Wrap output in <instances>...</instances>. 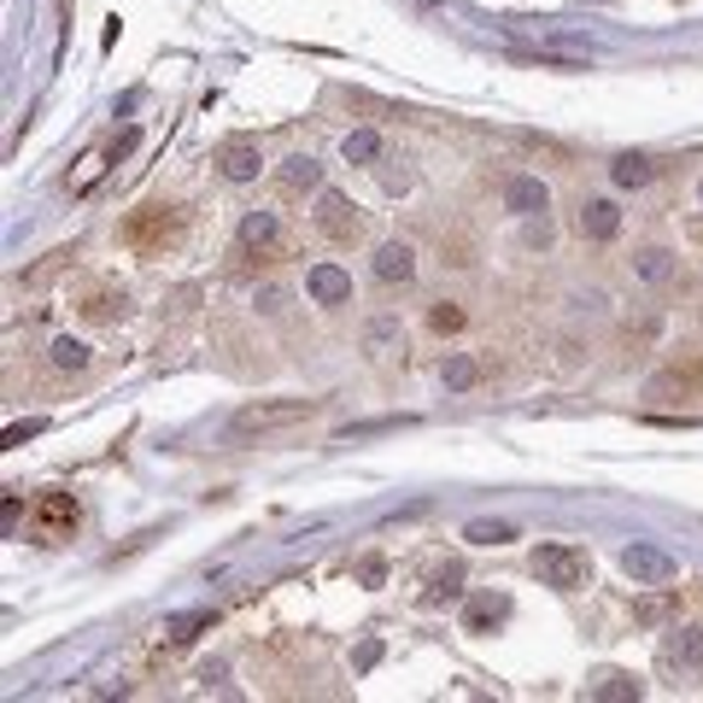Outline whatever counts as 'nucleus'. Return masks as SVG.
Listing matches in <instances>:
<instances>
[{
    "instance_id": "obj_1",
    "label": "nucleus",
    "mask_w": 703,
    "mask_h": 703,
    "mask_svg": "<svg viewBox=\"0 0 703 703\" xmlns=\"http://www.w3.org/2000/svg\"><path fill=\"white\" fill-rule=\"evenodd\" d=\"M182 241V212L177 205H135L124 217V247L141 252V259H159L165 247Z\"/></svg>"
},
{
    "instance_id": "obj_2",
    "label": "nucleus",
    "mask_w": 703,
    "mask_h": 703,
    "mask_svg": "<svg viewBox=\"0 0 703 703\" xmlns=\"http://www.w3.org/2000/svg\"><path fill=\"white\" fill-rule=\"evenodd\" d=\"M534 575L545 580V587H557V592H580L592 580V557L580 552V545H540Z\"/></svg>"
},
{
    "instance_id": "obj_3",
    "label": "nucleus",
    "mask_w": 703,
    "mask_h": 703,
    "mask_svg": "<svg viewBox=\"0 0 703 703\" xmlns=\"http://www.w3.org/2000/svg\"><path fill=\"white\" fill-rule=\"evenodd\" d=\"M317 417V399H259L247 410H235V434H270V428H294V422H311Z\"/></svg>"
},
{
    "instance_id": "obj_4",
    "label": "nucleus",
    "mask_w": 703,
    "mask_h": 703,
    "mask_svg": "<svg viewBox=\"0 0 703 703\" xmlns=\"http://www.w3.org/2000/svg\"><path fill=\"white\" fill-rule=\"evenodd\" d=\"M241 252H247V259H259V264L287 259V229H282V217H276V212H247V217H241Z\"/></svg>"
},
{
    "instance_id": "obj_5",
    "label": "nucleus",
    "mask_w": 703,
    "mask_h": 703,
    "mask_svg": "<svg viewBox=\"0 0 703 703\" xmlns=\"http://www.w3.org/2000/svg\"><path fill=\"white\" fill-rule=\"evenodd\" d=\"M703 393V347L680 352L668 370L650 375V399H698Z\"/></svg>"
},
{
    "instance_id": "obj_6",
    "label": "nucleus",
    "mask_w": 703,
    "mask_h": 703,
    "mask_svg": "<svg viewBox=\"0 0 703 703\" xmlns=\"http://www.w3.org/2000/svg\"><path fill=\"white\" fill-rule=\"evenodd\" d=\"M317 229L329 235L335 247H352L358 235H364V212L347 200V194H335V188H322L317 194Z\"/></svg>"
},
{
    "instance_id": "obj_7",
    "label": "nucleus",
    "mask_w": 703,
    "mask_h": 703,
    "mask_svg": "<svg viewBox=\"0 0 703 703\" xmlns=\"http://www.w3.org/2000/svg\"><path fill=\"white\" fill-rule=\"evenodd\" d=\"M30 534H36L42 545L71 540L77 534V499H71V492H42L36 510H30Z\"/></svg>"
},
{
    "instance_id": "obj_8",
    "label": "nucleus",
    "mask_w": 703,
    "mask_h": 703,
    "mask_svg": "<svg viewBox=\"0 0 703 703\" xmlns=\"http://www.w3.org/2000/svg\"><path fill=\"white\" fill-rule=\"evenodd\" d=\"M622 575L633 580V587H668V580L680 575V563L657 552V545H627L622 552Z\"/></svg>"
},
{
    "instance_id": "obj_9",
    "label": "nucleus",
    "mask_w": 703,
    "mask_h": 703,
    "mask_svg": "<svg viewBox=\"0 0 703 703\" xmlns=\"http://www.w3.org/2000/svg\"><path fill=\"white\" fill-rule=\"evenodd\" d=\"M510 622V598L504 592H475L469 604H463V633H492Z\"/></svg>"
},
{
    "instance_id": "obj_10",
    "label": "nucleus",
    "mask_w": 703,
    "mask_h": 703,
    "mask_svg": "<svg viewBox=\"0 0 703 703\" xmlns=\"http://www.w3.org/2000/svg\"><path fill=\"white\" fill-rule=\"evenodd\" d=\"M305 294H311L317 305H347L352 299V276L340 264H311L305 270Z\"/></svg>"
},
{
    "instance_id": "obj_11",
    "label": "nucleus",
    "mask_w": 703,
    "mask_h": 703,
    "mask_svg": "<svg viewBox=\"0 0 703 703\" xmlns=\"http://www.w3.org/2000/svg\"><path fill=\"white\" fill-rule=\"evenodd\" d=\"M259 165H264L259 141H241V135H235V141L217 147V170H223L229 182H252V177H259Z\"/></svg>"
},
{
    "instance_id": "obj_12",
    "label": "nucleus",
    "mask_w": 703,
    "mask_h": 703,
    "mask_svg": "<svg viewBox=\"0 0 703 703\" xmlns=\"http://www.w3.org/2000/svg\"><path fill=\"white\" fill-rule=\"evenodd\" d=\"M504 205L517 217H545V205H552V194H545L540 177H510L504 182Z\"/></svg>"
},
{
    "instance_id": "obj_13",
    "label": "nucleus",
    "mask_w": 703,
    "mask_h": 703,
    "mask_svg": "<svg viewBox=\"0 0 703 703\" xmlns=\"http://www.w3.org/2000/svg\"><path fill=\"white\" fill-rule=\"evenodd\" d=\"M410 276H417V252H410L405 241H387L382 252H375V282H387V287H405Z\"/></svg>"
},
{
    "instance_id": "obj_14",
    "label": "nucleus",
    "mask_w": 703,
    "mask_h": 703,
    "mask_svg": "<svg viewBox=\"0 0 703 703\" xmlns=\"http://www.w3.org/2000/svg\"><path fill=\"white\" fill-rule=\"evenodd\" d=\"M276 182H282V194H322V165L311 159V152H294Z\"/></svg>"
},
{
    "instance_id": "obj_15",
    "label": "nucleus",
    "mask_w": 703,
    "mask_h": 703,
    "mask_svg": "<svg viewBox=\"0 0 703 703\" xmlns=\"http://www.w3.org/2000/svg\"><path fill=\"white\" fill-rule=\"evenodd\" d=\"M575 229L587 235V241H610V235L622 229V212H615L610 200H587V205H580V217H575Z\"/></svg>"
},
{
    "instance_id": "obj_16",
    "label": "nucleus",
    "mask_w": 703,
    "mask_h": 703,
    "mask_svg": "<svg viewBox=\"0 0 703 703\" xmlns=\"http://www.w3.org/2000/svg\"><path fill=\"white\" fill-rule=\"evenodd\" d=\"M668 662L703 674V627H674V633H668Z\"/></svg>"
},
{
    "instance_id": "obj_17",
    "label": "nucleus",
    "mask_w": 703,
    "mask_h": 703,
    "mask_svg": "<svg viewBox=\"0 0 703 703\" xmlns=\"http://www.w3.org/2000/svg\"><path fill=\"white\" fill-rule=\"evenodd\" d=\"M124 311H129L124 287H117V294H112V287H94V294L82 299V317H89V322H117V317H124Z\"/></svg>"
},
{
    "instance_id": "obj_18",
    "label": "nucleus",
    "mask_w": 703,
    "mask_h": 703,
    "mask_svg": "<svg viewBox=\"0 0 703 703\" xmlns=\"http://www.w3.org/2000/svg\"><path fill=\"white\" fill-rule=\"evenodd\" d=\"M610 177H615V188H645L650 177H657V165H650L645 152H622V159H615V170H610Z\"/></svg>"
},
{
    "instance_id": "obj_19",
    "label": "nucleus",
    "mask_w": 703,
    "mask_h": 703,
    "mask_svg": "<svg viewBox=\"0 0 703 703\" xmlns=\"http://www.w3.org/2000/svg\"><path fill=\"white\" fill-rule=\"evenodd\" d=\"M370 352H375V358L405 352V335H399V322H393V317H375V322H370Z\"/></svg>"
},
{
    "instance_id": "obj_20",
    "label": "nucleus",
    "mask_w": 703,
    "mask_h": 703,
    "mask_svg": "<svg viewBox=\"0 0 703 703\" xmlns=\"http://www.w3.org/2000/svg\"><path fill=\"white\" fill-rule=\"evenodd\" d=\"M633 270H639L645 282H668V276H674V252H662V247H645L639 259H633Z\"/></svg>"
},
{
    "instance_id": "obj_21",
    "label": "nucleus",
    "mask_w": 703,
    "mask_h": 703,
    "mask_svg": "<svg viewBox=\"0 0 703 703\" xmlns=\"http://www.w3.org/2000/svg\"><path fill=\"white\" fill-rule=\"evenodd\" d=\"M340 152H347V165H370L375 152H382V135H375V129H352L347 141H340Z\"/></svg>"
},
{
    "instance_id": "obj_22",
    "label": "nucleus",
    "mask_w": 703,
    "mask_h": 703,
    "mask_svg": "<svg viewBox=\"0 0 703 703\" xmlns=\"http://www.w3.org/2000/svg\"><path fill=\"white\" fill-rule=\"evenodd\" d=\"M592 698L598 703H627V698H639V680H633V674H604L592 685Z\"/></svg>"
},
{
    "instance_id": "obj_23",
    "label": "nucleus",
    "mask_w": 703,
    "mask_h": 703,
    "mask_svg": "<svg viewBox=\"0 0 703 703\" xmlns=\"http://www.w3.org/2000/svg\"><path fill=\"white\" fill-rule=\"evenodd\" d=\"M440 375H445V387H457V393H463V387H475V382H481V364L457 352V358H445V370H440Z\"/></svg>"
},
{
    "instance_id": "obj_24",
    "label": "nucleus",
    "mask_w": 703,
    "mask_h": 703,
    "mask_svg": "<svg viewBox=\"0 0 703 703\" xmlns=\"http://www.w3.org/2000/svg\"><path fill=\"white\" fill-rule=\"evenodd\" d=\"M457 587H463V569H457V563H445V569L434 575V587H428V604H445V598H457Z\"/></svg>"
},
{
    "instance_id": "obj_25",
    "label": "nucleus",
    "mask_w": 703,
    "mask_h": 703,
    "mask_svg": "<svg viewBox=\"0 0 703 703\" xmlns=\"http://www.w3.org/2000/svg\"><path fill=\"white\" fill-rule=\"evenodd\" d=\"M82 364H89L82 340H54V370H82Z\"/></svg>"
},
{
    "instance_id": "obj_26",
    "label": "nucleus",
    "mask_w": 703,
    "mask_h": 703,
    "mask_svg": "<svg viewBox=\"0 0 703 703\" xmlns=\"http://www.w3.org/2000/svg\"><path fill=\"white\" fill-rule=\"evenodd\" d=\"M428 329H434V335H457V329H463V311L445 299V305H434V311H428Z\"/></svg>"
},
{
    "instance_id": "obj_27",
    "label": "nucleus",
    "mask_w": 703,
    "mask_h": 703,
    "mask_svg": "<svg viewBox=\"0 0 703 703\" xmlns=\"http://www.w3.org/2000/svg\"><path fill=\"white\" fill-rule=\"evenodd\" d=\"M469 540L475 545H504L510 540V522H469Z\"/></svg>"
},
{
    "instance_id": "obj_28",
    "label": "nucleus",
    "mask_w": 703,
    "mask_h": 703,
    "mask_svg": "<svg viewBox=\"0 0 703 703\" xmlns=\"http://www.w3.org/2000/svg\"><path fill=\"white\" fill-rule=\"evenodd\" d=\"M662 610H668V598H645V604H639V622H662Z\"/></svg>"
},
{
    "instance_id": "obj_29",
    "label": "nucleus",
    "mask_w": 703,
    "mask_h": 703,
    "mask_svg": "<svg viewBox=\"0 0 703 703\" xmlns=\"http://www.w3.org/2000/svg\"><path fill=\"white\" fill-rule=\"evenodd\" d=\"M30 434H42V422H24V428H7V445H24Z\"/></svg>"
},
{
    "instance_id": "obj_30",
    "label": "nucleus",
    "mask_w": 703,
    "mask_h": 703,
    "mask_svg": "<svg viewBox=\"0 0 703 703\" xmlns=\"http://www.w3.org/2000/svg\"><path fill=\"white\" fill-rule=\"evenodd\" d=\"M698 194H703V188H698Z\"/></svg>"
}]
</instances>
